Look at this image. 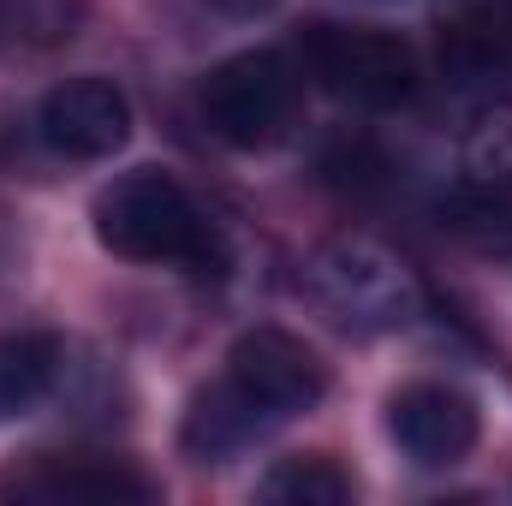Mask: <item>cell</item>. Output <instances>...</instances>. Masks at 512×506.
I'll return each instance as SVG.
<instances>
[{"label":"cell","instance_id":"8fae6325","mask_svg":"<svg viewBox=\"0 0 512 506\" xmlns=\"http://www.w3.org/2000/svg\"><path fill=\"white\" fill-rule=\"evenodd\" d=\"M256 495L274 506H346L352 501V477L328 453H292L256 483Z\"/></svg>","mask_w":512,"mask_h":506},{"label":"cell","instance_id":"30bf717a","mask_svg":"<svg viewBox=\"0 0 512 506\" xmlns=\"http://www.w3.org/2000/svg\"><path fill=\"white\" fill-rule=\"evenodd\" d=\"M459 185L512 197V102L477 108V120L459 137Z\"/></svg>","mask_w":512,"mask_h":506},{"label":"cell","instance_id":"5b68a950","mask_svg":"<svg viewBox=\"0 0 512 506\" xmlns=\"http://www.w3.org/2000/svg\"><path fill=\"white\" fill-rule=\"evenodd\" d=\"M227 387L256 423H286L298 411H316L328 393V364L286 328H251L227 352Z\"/></svg>","mask_w":512,"mask_h":506},{"label":"cell","instance_id":"7c38bea8","mask_svg":"<svg viewBox=\"0 0 512 506\" xmlns=\"http://www.w3.org/2000/svg\"><path fill=\"white\" fill-rule=\"evenodd\" d=\"M441 215H447V227L453 233H465L471 245H483V251H512V197H489V191H453L447 203H441Z\"/></svg>","mask_w":512,"mask_h":506},{"label":"cell","instance_id":"277c9868","mask_svg":"<svg viewBox=\"0 0 512 506\" xmlns=\"http://www.w3.org/2000/svg\"><path fill=\"white\" fill-rule=\"evenodd\" d=\"M298 54H304V72L328 90V96H340V102H352V108H405L411 96H417V54H411V42H399V36H387V30H364V24H310L304 30V42H298Z\"/></svg>","mask_w":512,"mask_h":506},{"label":"cell","instance_id":"6da1fadb","mask_svg":"<svg viewBox=\"0 0 512 506\" xmlns=\"http://www.w3.org/2000/svg\"><path fill=\"white\" fill-rule=\"evenodd\" d=\"M90 221H96L102 251L126 256V262L185 268V274H221L227 268L221 233L209 227L197 197L161 167H131L114 185H102Z\"/></svg>","mask_w":512,"mask_h":506},{"label":"cell","instance_id":"8992f818","mask_svg":"<svg viewBox=\"0 0 512 506\" xmlns=\"http://www.w3.org/2000/svg\"><path fill=\"white\" fill-rule=\"evenodd\" d=\"M387 435L411 465L447 471L477 447V405L447 381H411L387 405Z\"/></svg>","mask_w":512,"mask_h":506},{"label":"cell","instance_id":"4fadbf2b","mask_svg":"<svg viewBox=\"0 0 512 506\" xmlns=\"http://www.w3.org/2000/svg\"><path fill=\"white\" fill-rule=\"evenodd\" d=\"M203 6H215V12H227V18H262V12H274L280 0H203Z\"/></svg>","mask_w":512,"mask_h":506},{"label":"cell","instance_id":"3957f363","mask_svg":"<svg viewBox=\"0 0 512 506\" xmlns=\"http://www.w3.org/2000/svg\"><path fill=\"white\" fill-rule=\"evenodd\" d=\"M316 304L352 334H393L423 316V286L399 256L376 239H334L310 262Z\"/></svg>","mask_w":512,"mask_h":506},{"label":"cell","instance_id":"9c48e42d","mask_svg":"<svg viewBox=\"0 0 512 506\" xmlns=\"http://www.w3.org/2000/svg\"><path fill=\"white\" fill-rule=\"evenodd\" d=\"M60 387V346L48 334H0V417L36 411Z\"/></svg>","mask_w":512,"mask_h":506},{"label":"cell","instance_id":"7a4b0ae2","mask_svg":"<svg viewBox=\"0 0 512 506\" xmlns=\"http://www.w3.org/2000/svg\"><path fill=\"white\" fill-rule=\"evenodd\" d=\"M197 108H203V126L215 131L221 143H233V149H274V143H286L298 131L304 84H298L286 54L245 48V54L221 60L203 78Z\"/></svg>","mask_w":512,"mask_h":506},{"label":"cell","instance_id":"52a82bcc","mask_svg":"<svg viewBox=\"0 0 512 506\" xmlns=\"http://www.w3.org/2000/svg\"><path fill=\"white\" fill-rule=\"evenodd\" d=\"M36 131L66 161H108L131 137V102L108 78H66L42 96Z\"/></svg>","mask_w":512,"mask_h":506},{"label":"cell","instance_id":"ba28073f","mask_svg":"<svg viewBox=\"0 0 512 506\" xmlns=\"http://www.w3.org/2000/svg\"><path fill=\"white\" fill-rule=\"evenodd\" d=\"M0 495L18 501H149V477H137L114 459H54L36 453L12 471H0Z\"/></svg>","mask_w":512,"mask_h":506}]
</instances>
